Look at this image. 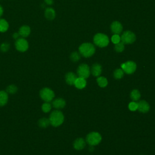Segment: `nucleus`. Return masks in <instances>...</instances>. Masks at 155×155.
Here are the masks:
<instances>
[{"mask_svg":"<svg viewBox=\"0 0 155 155\" xmlns=\"http://www.w3.org/2000/svg\"><path fill=\"white\" fill-rule=\"evenodd\" d=\"M48 119L50 125L54 127H58L63 124L64 116L62 111L59 110H55L50 113Z\"/></svg>","mask_w":155,"mask_h":155,"instance_id":"nucleus-1","label":"nucleus"},{"mask_svg":"<svg viewBox=\"0 0 155 155\" xmlns=\"http://www.w3.org/2000/svg\"><path fill=\"white\" fill-rule=\"evenodd\" d=\"M96 49L94 45L90 42L82 43L79 47V53L84 58L92 56L95 53Z\"/></svg>","mask_w":155,"mask_h":155,"instance_id":"nucleus-2","label":"nucleus"},{"mask_svg":"<svg viewBox=\"0 0 155 155\" xmlns=\"http://www.w3.org/2000/svg\"><path fill=\"white\" fill-rule=\"evenodd\" d=\"M93 42L94 44L101 48L107 47L109 42L110 40L107 35L102 33H96L93 37Z\"/></svg>","mask_w":155,"mask_h":155,"instance_id":"nucleus-3","label":"nucleus"},{"mask_svg":"<svg viewBox=\"0 0 155 155\" xmlns=\"http://www.w3.org/2000/svg\"><path fill=\"white\" fill-rule=\"evenodd\" d=\"M102 140V136L101 134L96 131H93L88 133L85 138L86 143L89 145L95 146L98 145Z\"/></svg>","mask_w":155,"mask_h":155,"instance_id":"nucleus-4","label":"nucleus"},{"mask_svg":"<svg viewBox=\"0 0 155 155\" xmlns=\"http://www.w3.org/2000/svg\"><path fill=\"white\" fill-rule=\"evenodd\" d=\"M39 96L44 101L50 102L54 99V93L51 88L44 87L40 90Z\"/></svg>","mask_w":155,"mask_h":155,"instance_id":"nucleus-5","label":"nucleus"},{"mask_svg":"<svg viewBox=\"0 0 155 155\" xmlns=\"http://www.w3.org/2000/svg\"><path fill=\"white\" fill-rule=\"evenodd\" d=\"M136 39L135 34L130 30L124 31L120 36V41L124 44H133Z\"/></svg>","mask_w":155,"mask_h":155,"instance_id":"nucleus-6","label":"nucleus"},{"mask_svg":"<svg viewBox=\"0 0 155 155\" xmlns=\"http://www.w3.org/2000/svg\"><path fill=\"white\" fill-rule=\"evenodd\" d=\"M77 75L79 78L86 79L90 76V68L87 64H80L77 68Z\"/></svg>","mask_w":155,"mask_h":155,"instance_id":"nucleus-7","label":"nucleus"},{"mask_svg":"<svg viewBox=\"0 0 155 155\" xmlns=\"http://www.w3.org/2000/svg\"><path fill=\"white\" fill-rule=\"evenodd\" d=\"M120 67L123 70L124 72L128 74H131L134 73L137 68L136 64L131 61H128L124 63H122Z\"/></svg>","mask_w":155,"mask_h":155,"instance_id":"nucleus-8","label":"nucleus"},{"mask_svg":"<svg viewBox=\"0 0 155 155\" xmlns=\"http://www.w3.org/2000/svg\"><path fill=\"white\" fill-rule=\"evenodd\" d=\"M15 45L16 50L21 52H24L28 48V43L24 38H19L17 39Z\"/></svg>","mask_w":155,"mask_h":155,"instance_id":"nucleus-9","label":"nucleus"},{"mask_svg":"<svg viewBox=\"0 0 155 155\" xmlns=\"http://www.w3.org/2000/svg\"><path fill=\"white\" fill-rule=\"evenodd\" d=\"M110 29L113 33L119 35L122 33L123 30V27L121 23L119 21H113L110 25Z\"/></svg>","mask_w":155,"mask_h":155,"instance_id":"nucleus-10","label":"nucleus"},{"mask_svg":"<svg viewBox=\"0 0 155 155\" xmlns=\"http://www.w3.org/2000/svg\"><path fill=\"white\" fill-rule=\"evenodd\" d=\"M150 107L149 104L145 100L139 101L137 103V110L142 113H147L149 111Z\"/></svg>","mask_w":155,"mask_h":155,"instance_id":"nucleus-11","label":"nucleus"},{"mask_svg":"<svg viewBox=\"0 0 155 155\" xmlns=\"http://www.w3.org/2000/svg\"><path fill=\"white\" fill-rule=\"evenodd\" d=\"M65 105H66V102L62 97H58L54 99L52 101V104H51L52 107L56 108V110H59L64 108Z\"/></svg>","mask_w":155,"mask_h":155,"instance_id":"nucleus-12","label":"nucleus"},{"mask_svg":"<svg viewBox=\"0 0 155 155\" xmlns=\"http://www.w3.org/2000/svg\"><path fill=\"white\" fill-rule=\"evenodd\" d=\"M86 145V141L82 137H79L75 139V140L73 142V145L75 150H81L84 149Z\"/></svg>","mask_w":155,"mask_h":155,"instance_id":"nucleus-13","label":"nucleus"},{"mask_svg":"<svg viewBox=\"0 0 155 155\" xmlns=\"http://www.w3.org/2000/svg\"><path fill=\"white\" fill-rule=\"evenodd\" d=\"M90 73L94 76H99L102 73V66L101 65V64L98 63L93 64L91 67Z\"/></svg>","mask_w":155,"mask_h":155,"instance_id":"nucleus-14","label":"nucleus"},{"mask_svg":"<svg viewBox=\"0 0 155 155\" xmlns=\"http://www.w3.org/2000/svg\"><path fill=\"white\" fill-rule=\"evenodd\" d=\"M77 78V75L73 72H68L65 76V80L68 85H73Z\"/></svg>","mask_w":155,"mask_h":155,"instance_id":"nucleus-15","label":"nucleus"},{"mask_svg":"<svg viewBox=\"0 0 155 155\" xmlns=\"http://www.w3.org/2000/svg\"><path fill=\"white\" fill-rule=\"evenodd\" d=\"M31 29L28 25H22L19 29V34L22 38H26L30 34Z\"/></svg>","mask_w":155,"mask_h":155,"instance_id":"nucleus-16","label":"nucleus"},{"mask_svg":"<svg viewBox=\"0 0 155 155\" xmlns=\"http://www.w3.org/2000/svg\"><path fill=\"white\" fill-rule=\"evenodd\" d=\"M8 101V94L4 90H0V107L5 105Z\"/></svg>","mask_w":155,"mask_h":155,"instance_id":"nucleus-17","label":"nucleus"},{"mask_svg":"<svg viewBox=\"0 0 155 155\" xmlns=\"http://www.w3.org/2000/svg\"><path fill=\"white\" fill-rule=\"evenodd\" d=\"M45 17L50 21L53 20L56 16V12L53 8L48 7L45 10Z\"/></svg>","mask_w":155,"mask_h":155,"instance_id":"nucleus-18","label":"nucleus"},{"mask_svg":"<svg viewBox=\"0 0 155 155\" xmlns=\"http://www.w3.org/2000/svg\"><path fill=\"white\" fill-rule=\"evenodd\" d=\"M74 85L78 89H83L87 85V81L84 78L78 77L74 82Z\"/></svg>","mask_w":155,"mask_h":155,"instance_id":"nucleus-19","label":"nucleus"},{"mask_svg":"<svg viewBox=\"0 0 155 155\" xmlns=\"http://www.w3.org/2000/svg\"><path fill=\"white\" fill-rule=\"evenodd\" d=\"M38 124L39 127H40L42 128H45L48 127L49 125H50L49 119L47 117H42L39 119L38 122Z\"/></svg>","mask_w":155,"mask_h":155,"instance_id":"nucleus-20","label":"nucleus"},{"mask_svg":"<svg viewBox=\"0 0 155 155\" xmlns=\"http://www.w3.org/2000/svg\"><path fill=\"white\" fill-rule=\"evenodd\" d=\"M130 98L133 101H137L140 98V91L137 89L133 90L130 93Z\"/></svg>","mask_w":155,"mask_h":155,"instance_id":"nucleus-21","label":"nucleus"},{"mask_svg":"<svg viewBox=\"0 0 155 155\" xmlns=\"http://www.w3.org/2000/svg\"><path fill=\"white\" fill-rule=\"evenodd\" d=\"M96 81L98 85L102 88H104L108 85V81L107 78L104 76H98Z\"/></svg>","mask_w":155,"mask_h":155,"instance_id":"nucleus-22","label":"nucleus"},{"mask_svg":"<svg viewBox=\"0 0 155 155\" xmlns=\"http://www.w3.org/2000/svg\"><path fill=\"white\" fill-rule=\"evenodd\" d=\"M9 25L8 22L4 19H0V32H5L6 31L8 28Z\"/></svg>","mask_w":155,"mask_h":155,"instance_id":"nucleus-23","label":"nucleus"},{"mask_svg":"<svg viewBox=\"0 0 155 155\" xmlns=\"http://www.w3.org/2000/svg\"><path fill=\"white\" fill-rule=\"evenodd\" d=\"M124 72L122 68H117L114 71L113 76L116 79H120L123 78Z\"/></svg>","mask_w":155,"mask_h":155,"instance_id":"nucleus-24","label":"nucleus"},{"mask_svg":"<svg viewBox=\"0 0 155 155\" xmlns=\"http://www.w3.org/2000/svg\"><path fill=\"white\" fill-rule=\"evenodd\" d=\"M18 91V87L15 84H11L7 86L6 88V92L8 94H14Z\"/></svg>","mask_w":155,"mask_h":155,"instance_id":"nucleus-25","label":"nucleus"},{"mask_svg":"<svg viewBox=\"0 0 155 155\" xmlns=\"http://www.w3.org/2000/svg\"><path fill=\"white\" fill-rule=\"evenodd\" d=\"M51 107H52V105L51 104H50V102H45L44 103L42 104L41 106V110L44 113H47L51 111Z\"/></svg>","mask_w":155,"mask_h":155,"instance_id":"nucleus-26","label":"nucleus"},{"mask_svg":"<svg viewBox=\"0 0 155 155\" xmlns=\"http://www.w3.org/2000/svg\"><path fill=\"white\" fill-rule=\"evenodd\" d=\"M114 50L117 52V53H121L122 52L124 49H125V46H124V44L122 43V42H119L116 44H114Z\"/></svg>","mask_w":155,"mask_h":155,"instance_id":"nucleus-27","label":"nucleus"},{"mask_svg":"<svg viewBox=\"0 0 155 155\" xmlns=\"http://www.w3.org/2000/svg\"><path fill=\"white\" fill-rule=\"evenodd\" d=\"M70 58L74 62H78L81 59V54L79 53L77 51H73L71 53L70 56Z\"/></svg>","mask_w":155,"mask_h":155,"instance_id":"nucleus-28","label":"nucleus"},{"mask_svg":"<svg viewBox=\"0 0 155 155\" xmlns=\"http://www.w3.org/2000/svg\"><path fill=\"white\" fill-rule=\"evenodd\" d=\"M128 109L130 111H134L137 110V103L135 101H132L128 104Z\"/></svg>","mask_w":155,"mask_h":155,"instance_id":"nucleus-29","label":"nucleus"},{"mask_svg":"<svg viewBox=\"0 0 155 155\" xmlns=\"http://www.w3.org/2000/svg\"><path fill=\"white\" fill-rule=\"evenodd\" d=\"M10 48V44L8 42H3L0 45V50L2 52H7Z\"/></svg>","mask_w":155,"mask_h":155,"instance_id":"nucleus-30","label":"nucleus"},{"mask_svg":"<svg viewBox=\"0 0 155 155\" xmlns=\"http://www.w3.org/2000/svg\"><path fill=\"white\" fill-rule=\"evenodd\" d=\"M111 40L112 41V42L114 44L120 42V36H119V35H117V34H114L111 38Z\"/></svg>","mask_w":155,"mask_h":155,"instance_id":"nucleus-31","label":"nucleus"},{"mask_svg":"<svg viewBox=\"0 0 155 155\" xmlns=\"http://www.w3.org/2000/svg\"><path fill=\"white\" fill-rule=\"evenodd\" d=\"M19 33H13V38L15 39H18L19 38Z\"/></svg>","mask_w":155,"mask_h":155,"instance_id":"nucleus-32","label":"nucleus"},{"mask_svg":"<svg viewBox=\"0 0 155 155\" xmlns=\"http://www.w3.org/2000/svg\"><path fill=\"white\" fill-rule=\"evenodd\" d=\"M44 2L47 5H51L53 4V0H44Z\"/></svg>","mask_w":155,"mask_h":155,"instance_id":"nucleus-33","label":"nucleus"},{"mask_svg":"<svg viewBox=\"0 0 155 155\" xmlns=\"http://www.w3.org/2000/svg\"><path fill=\"white\" fill-rule=\"evenodd\" d=\"M3 12H4V10H3V8H2V7L0 5V17L2 15V14H3Z\"/></svg>","mask_w":155,"mask_h":155,"instance_id":"nucleus-34","label":"nucleus"},{"mask_svg":"<svg viewBox=\"0 0 155 155\" xmlns=\"http://www.w3.org/2000/svg\"><path fill=\"white\" fill-rule=\"evenodd\" d=\"M93 147L94 146H91V145H90V147H89V148H88V150L90 151H93V150H94V148H93Z\"/></svg>","mask_w":155,"mask_h":155,"instance_id":"nucleus-35","label":"nucleus"},{"mask_svg":"<svg viewBox=\"0 0 155 155\" xmlns=\"http://www.w3.org/2000/svg\"><path fill=\"white\" fill-rule=\"evenodd\" d=\"M142 155H143V154H142Z\"/></svg>","mask_w":155,"mask_h":155,"instance_id":"nucleus-36","label":"nucleus"}]
</instances>
